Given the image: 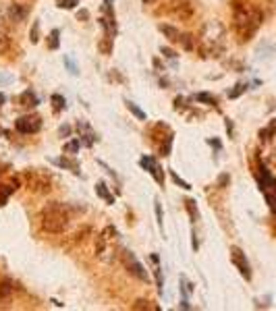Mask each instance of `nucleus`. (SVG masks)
<instances>
[{
    "label": "nucleus",
    "instance_id": "1",
    "mask_svg": "<svg viewBox=\"0 0 276 311\" xmlns=\"http://www.w3.org/2000/svg\"><path fill=\"white\" fill-rule=\"evenodd\" d=\"M264 21V15L260 9H255L249 3H235L233 5V27L241 42H247L253 37V33L260 29Z\"/></svg>",
    "mask_w": 276,
    "mask_h": 311
},
{
    "label": "nucleus",
    "instance_id": "2",
    "mask_svg": "<svg viewBox=\"0 0 276 311\" xmlns=\"http://www.w3.org/2000/svg\"><path fill=\"white\" fill-rule=\"evenodd\" d=\"M40 224L50 235H63L71 226V212L61 201H50L40 212Z\"/></svg>",
    "mask_w": 276,
    "mask_h": 311
},
{
    "label": "nucleus",
    "instance_id": "3",
    "mask_svg": "<svg viewBox=\"0 0 276 311\" xmlns=\"http://www.w3.org/2000/svg\"><path fill=\"white\" fill-rule=\"evenodd\" d=\"M197 44H199V50L204 52V56L218 59L225 52V46H227V31H225L223 23L216 21V19L208 21L199 31Z\"/></svg>",
    "mask_w": 276,
    "mask_h": 311
},
{
    "label": "nucleus",
    "instance_id": "4",
    "mask_svg": "<svg viewBox=\"0 0 276 311\" xmlns=\"http://www.w3.org/2000/svg\"><path fill=\"white\" fill-rule=\"evenodd\" d=\"M121 264L125 266V270L131 274V276H135L137 280H141V282H148L150 280V276H148V270L143 268V264L137 259V255L131 251V249H121Z\"/></svg>",
    "mask_w": 276,
    "mask_h": 311
},
{
    "label": "nucleus",
    "instance_id": "5",
    "mask_svg": "<svg viewBox=\"0 0 276 311\" xmlns=\"http://www.w3.org/2000/svg\"><path fill=\"white\" fill-rule=\"evenodd\" d=\"M42 129V119L38 114H25L21 119L15 121V131L23 133V135H31V133H38Z\"/></svg>",
    "mask_w": 276,
    "mask_h": 311
},
{
    "label": "nucleus",
    "instance_id": "6",
    "mask_svg": "<svg viewBox=\"0 0 276 311\" xmlns=\"http://www.w3.org/2000/svg\"><path fill=\"white\" fill-rule=\"evenodd\" d=\"M231 262L235 264V268L241 272V276L245 280H251V266L247 262V255L239 247H231Z\"/></svg>",
    "mask_w": 276,
    "mask_h": 311
},
{
    "label": "nucleus",
    "instance_id": "7",
    "mask_svg": "<svg viewBox=\"0 0 276 311\" xmlns=\"http://www.w3.org/2000/svg\"><path fill=\"white\" fill-rule=\"evenodd\" d=\"M19 187H21V179L17 174H11L7 179H0V205H5L7 199H9V195L13 191H17Z\"/></svg>",
    "mask_w": 276,
    "mask_h": 311
},
{
    "label": "nucleus",
    "instance_id": "8",
    "mask_svg": "<svg viewBox=\"0 0 276 311\" xmlns=\"http://www.w3.org/2000/svg\"><path fill=\"white\" fill-rule=\"evenodd\" d=\"M139 164L154 177V181L158 185H164V172H162V168H160V164H158V160L154 158V156H143V158L139 160Z\"/></svg>",
    "mask_w": 276,
    "mask_h": 311
},
{
    "label": "nucleus",
    "instance_id": "9",
    "mask_svg": "<svg viewBox=\"0 0 276 311\" xmlns=\"http://www.w3.org/2000/svg\"><path fill=\"white\" fill-rule=\"evenodd\" d=\"M13 293H15V282L11 278L0 280V307H7V303H11Z\"/></svg>",
    "mask_w": 276,
    "mask_h": 311
},
{
    "label": "nucleus",
    "instance_id": "10",
    "mask_svg": "<svg viewBox=\"0 0 276 311\" xmlns=\"http://www.w3.org/2000/svg\"><path fill=\"white\" fill-rule=\"evenodd\" d=\"M11 48V31H9V19L0 15V54Z\"/></svg>",
    "mask_w": 276,
    "mask_h": 311
},
{
    "label": "nucleus",
    "instance_id": "11",
    "mask_svg": "<svg viewBox=\"0 0 276 311\" xmlns=\"http://www.w3.org/2000/svg\"><path fill=\"white\" fill-rule=\"evenodd\" d=\"M7 17H9V21L11 23H23L25 21V17H27V9L23 7V5H11L9 7V13H7Z\"/></svg>",
    "mask_w": 276,
    "mask_h": 311
},
{
    "label": "nucleus",
    "instance_id": "12",
    "mask_svg": "<svg viewBox=\"0 0 276 311\" xmlns=\"http://www.w3.org/2000/svg\"><path fill=\"white\" fill-rule=\"evenodd\" d=\"M173 13H175L181 21H187V19H191V15H193V5H189L187 0H183V3H175Z\"/></svg>",
    "mask_w": 276,
    "mask_h": 311
},
{
    "label": "nucleus",
    "instance_id": "13",
    "mask_svg": "<svg viewBox=\"0 0 276 311\" xmlns=\"http://www.w3.org/2000/svg\"><path fill=\"white\" fill-rule=\"evenodd\" d=\"M17 102H19V106H23V108H35L38 104H40L38 95H35L31 89H25V91L17 98Z\"/></svg>",
    "mask_w": 276,
    "mask_h": 311
},
{
    "label": "nucleus",
    "instance_id": "14",
    "mask_svg": "<svg viewBox=\"0 0 276 311\" xmlns=\"http://www.w3.org/2000/svg\"><path fill=\"white\" fill-rule=\"evenodd\" d=\"M77 129H79V133H81V143H85V145H91L98 137H96V133L91 131V127L87 125V123H83V121H79L77 123Z\"/></svg>",
    "mask_w": 276,
    "mask_h": 311
},
{
    "label": "nucleus",
    "instance_id": "15",
    "mask_svg": "<svg viewBox=\"0 0 276 311\" xmlns=\"http://www.w3.org/2000/svg\"><path fill=\"white\" fill-rule=\"evenodd\" d=\"M113 44H115V37L104 33V37L98 42V50L102 52L104 56H110V54H113Z\"/></svg>",
    "mask_w": 276,
    "mask_h": 311
},
{
    "label": "nucleus",
    "instance_id": "16",
    "mask_svg": "<svg viewBox=\"0 0 276 311\" xmlns=\"http://www.w3.org/2000/svg\"><path fill=\"white\" fill-rule=\"evenodd\" d=\"M158 29L164 33V37H169L171 42H179V37H181V31H179L177 27H173V25H164V23H162Z\"/></svg>",
    "mask_w": 276,
    "mask_h": 311
},
{
    "label": "nucleus",
    "instance_id": "17",
    "mask_svg": "<svg viewBox=\"0 0 276 311\" xmlns=\"http://www.w3.org/2000/svg\"><path fill=\"white\" fill-rule=\"evenodd\" d=\"M96 193H98V197H102V199H104L108 205H113V203H115V197L108 193V187H106V183H102V181H100V183L96 185Z\"/></svg>",
    "mask_w": 276,
    "mask_h": 311
},
{
    "label": "nucleus",
    "instance_id": "18",
    "mask_svg": "<svg viewBox=\"0 0 276 311\" xmlns=\"http://www.w3.org/2000/svg\"><path fill=\"white\" fill-rule=\"evenodd\" d=\"M54 164H59V166H63V168H69L71 172H75V174H79V166H77V162L75 160H69V158H59V160H52Z\"/></svg>",
    "mask_w": 276,
    "mask_h": 311
},
{
    "label": "nucleus",
    "instance_id": "19",
    "mask_svg": "<svg viewBox=\"0 0 276 311\" xmlns=\"http://www.w3.org/2000/svg\"><path fill=\"white\" fill-rule=\"evenodd\" d=\"M104 13H106L108 23L117 29V17H115V11H113V0H104Z\"/></svg>",
    "mask_w": 276,
    "mask_h": 311
},
{
    "label": "nucleus",
    "instance_id": "20",
    "mask_svg": "<svg viewBox=\"0 0 276 311\" xmlns=\"http://www.w3.org/2000/svg\"><path fill=\"white\" fill-rule=\"evenodd\" d=\"M185 210H187L191 222H197V220H199V212H197V205H195L193 199H185Z\"/></svg>",
    "mask_w": 276,
    "mask_h": 311
},
{
    "label": "nucleus",
    "instance_id": "21",
    "mask_svg": "<svg viewBox=\"0 0 276 311\" xmlns=\"http://www.w3.org/2000/svg\"><path fill=\"white\" fill-rule=\"evenodd\" d=\"M274 135H276V119H274L266 129L260 131V139H262V141H270Z\"/></svg>",
    "mask_w": 276,
    "mask_h": 311
},
{
    "label": "nucleus",
    "instance_id": "22",
    "mask_svg": "<svg viewBox=\"0 0 276 311\" xmlns=\"http://www.w3.org/2000/svg\"><path fill=\"white\" fill-rule=\"evenodd\" d=\"M264 195H266V201H268L270 212H272V214H276V187H274V189H266V191H264Z\"/></svg>",
    "mask_w": 276,
    "mask_h": 311
},
{
    "label": "nucleus",
    "instance_id": "23",
    "mask_svg": "<svg viewBox=\"0 0 276 311\" xmlns=\"http://www.w3.org/2000/svg\"><path fill=\"white\" fill-rule=\"evenodd\" d=\"M59 35H61V29H52V31H50V37H48V50H59V46H61Z\"/></svg>",
    "mask_w": 276,
    "mask_h": 311
},
{
    "label": "nucleus",
    "instance_id": "24",
    "mask_svg": "<svg viewBox=\"0 0 276 311\" xmlns=\"http://www.w3.org/2000/svg\"><path fill=\"white\" fill-rule=\"evenodd\" d=\"M79 147H81V139H71L69 143H65V145H63V153H71V156H75V153L79 151Z\"/></svg>",
    "mask_w": 276,
    "mask_h": 311
},
{
    "label": "nucleus",
    "instance_id": "25",
    "mask_svg": "<svg viewBox=\"0 0 276 311\" xmlns=\"http://www.w3.org/2000/svg\"><path fill=\"white\" fill-rule=\"evenodd\" d=\"M179 44H181V46H183V50H187V52H191V50L195 48V44H193V35H191V33H181Z\"/></svg>",
    "mask_w": 276,
    "mask_h": 311
},
{
    "label": "nucleus",
    "instance_id": "26",
    "mask_svg": "<svg viewBox=\"0 0 276 311\" xmlns=\"http://www.w3.org/2000/svg\"><path fill=\"white\" fill-rule=\"evenodd\" d=\"M127 108H129V112L133 114V116H137L139 121H145V112L137 106V104L135 102H131V100H127Z\"/></svg>",
    "mask_w": 276,
    "mask_h": 311
},
{
    "label": "nucleus",
    "instance_id": "27",
    "mask_svg": "<svg viewBox=\"0 0 276 311\" xmlns=\"http://www.w3.org/2000/svg\"><path fill=\"white\" fill-rule=\"evenodd\" d=\"M52 104H54V110H57V112L67 108V102H65V98L61 93H52Z\"/></svg>",
    "mask_w": 276,
    "mask_h": 311
},
{
    "label": "nucleus",
    "instance_id": "28",
    "mask_svg": "<svg viewBox=\"0 0 276 311\" xmlns=\"http://www.w3.org/2000/svg\"><path fill=\"white\" fill-rule=\"evenodd\" d=\"M29 40H31V44H38V42H40V21H33V27H31V31H29Z\"/></svg>",
    "mask_w": 276,
    "mask_h": 311
},
{
    "label": "nucleus",
    "instance_id": "29",
    "mask_svg": "<svg viewBox=\"0 0 276 311\" xmlns=\"http://www.w3.org/2000/svg\"><path fill=\"white\" fill-rule=\"evenodd\" d=\"M245 89H247V83H239V85H235V89H233V91H229V98H231V100H235V98H239Z\"/></svg>",
    "mask_w": 276,
    "mask_h": 311
},
{
    "label": "nucleus",
    "instance_id": "30",
    "mask_svg": "<svg viewBox=\"0 0 276 311\" xmlns=\"http://www.w3.org/2000/svg\"><path fill=\"white\" fill-rule=\"evenodd\" d=\"M171 177H173V181H175V183H177L181 189H185V191H189V189H191V185H189V183H185V181H183V179H181V177H179L175 170H171Z\"/></svg>",
    "mask_w": 276,
    "mask_h": 311
},
{
    "label": "nucleus",
    "instance_id": "31",
    "mask_svg": "<svg viewBox=\"0 0 276 311\" xmlns=\"http://www.w3.org/2000/svg\"><path fill=\"white\" fill-rule=\"evenodd\" d=\"M77 5H79V0H59L61 9H75Z\"/></svg>",
    "mask_w": 276,
    "mask_h": 311
},
{
    "label": "nucleus",
    "instance_id": "32",
    "mask_svg": "<svg viewBox=\"0 0 276 311\" xmlns=\"http://www.w3.org/2000/svg\"><path fill=\"white\" fill-rule=\"evenodd\" d=\"M154 210H156V220H158V226H160V230H162V207H160V201H158V199L154 201Z\"/></svg>",
    "mask_w": 276,
    "mask_h": 311
},
{
    "label": "nucleus",
    "instance_id": "33",
    "mask_svg": "<svg viewBox=\"0 0 276 311\" xmlns=\"http://www.w3.org/2000/svg\"><path fill=\"white\" fill-rule=\"evenodd\" d=\"M195 100H197V102H206V104H216L214 95H210V93H197Z\"/></svg>",
    "mask_w": 276,
    "mask_h": 311
},
{
    "label": "nucleus",
    "instance_id": "34",
    "mask_svg": "<svg viewBox=\"0 0 276 311\" xmlns=\"http://www.w3.org/2000/svg\"><path fill=\"white\" fill-rule=\"evenodd\" d=\"M160 52H162V54L167 56V59H173V61L177 59V52H175V50H171V48H167V46H162V48H160Z\"/></svg>",
    "mask_w": 276,
    "mask_h": 311
},
{
    "label": "nucleus",
    "instance_id": "35",
    "mask_svg": "<svg viewBox=\"0 0 276 311\" xmlns=\"http://www.w3.org/2000/svg\"><path fill=\"white\" fill-rule=\"evenodd\" d=\"M133 309H158V307L150 305V301H137V303L133 305Z\"/></svg>",
    "mask_w": 276,
    "mask_h": 311
},
{
    "label": "nucleus",
    "instance_id": "36",
    "mask_svg": "<svg viewBox=\"0 0 276 311\" xmlns=\"http://www.w3.org/2000/svg\"><path fill=\"white\" fill-rule=\"evenodd\" d=\"M65 65L69 67V71H71V75H77V65H75V63H73V61H71L69 56H65Z\"/></svg>",
    "mask_w": 276,
    "mask_h": 311
},
{
    "label": "nucleus",
    "instance_id": "37",
    "mask_svg": "<svg viewBox=\"0 0 276 311\" xmlns=\"http://www.w3.org/2000/svg\"><path fill=\"white\" fill-rule=\"evenodd\" d=\"M218 183H220V187H225V185L229 183V174H223V177H220V181H218Z\"/></svg>",
    "mask_w": 276,
    "mask_h": 311
},
{
    "label": "nucleus",
    "instance_id": "38",
    "mask_svg": "<svg viewBox=\"0 0 276 311\" xmlns=\"http://www.w3.org/2000/svg\"><path fill=\"white\" fill-rule=\"evenodd\" d=\"M87 17H89L87 11H79V13H77V19H79V21H81V19H87Z\"/></svg>",
    "mask_w": 276,
    "mask_h": 311
},
{
    "label": "nucleus",
    "instance_id": "39",
    "mask_svg": "<svg viewBox=\"0 0 276 311\" xmlns=\"http://www.w3.org/2000/svg\"><path fill=\"white\" fill-rule=\"evenodd\" d=\"M141 3L148 7V5H154V3H158V0H141Z\"/></svg>",
    "mask_w": 276,
    "mask_h": 311
},
{
    "label": "nucleus",
    "instance_id": "40",
    "mask_svg": "<svg viewBox=\"0 0 276 311\" xmlns=\"http://www.w3.org/2000/svg\"><path fill=\"white\" fill-rule=\"evenodd\" d=\"M5 102H7V95H5V93H0V106H3Z\"/></svg>",
    "mask_w": 276,
    "mask_h": 311
},
{
    "label": "nucleus",
    "instance_id": "41",
    "mask_svg": "<svg viewBox=\"0 0 276 311\" xmlns=\"http://www.w3.org/2000/svg\"><path fill=\"white\" fill-rule=\"evenodd\" d=\"M268 3H270L272 7H276V0H268Z\"/></svg>",
    "mask_w": 276,
    "mask_h": 311
}]
</instances>
